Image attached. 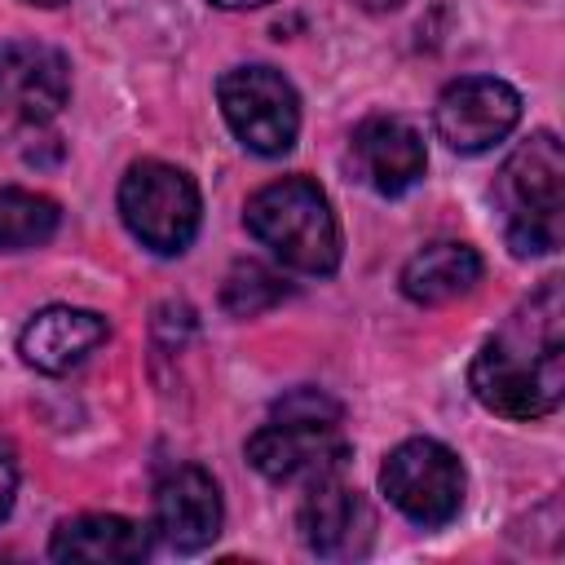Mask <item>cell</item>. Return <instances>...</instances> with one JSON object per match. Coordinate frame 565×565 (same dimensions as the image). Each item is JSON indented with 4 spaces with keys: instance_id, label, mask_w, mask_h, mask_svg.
Segmentation results:
<instances>
[{
    "instance_id": "6da1fadb",
    "label": "cell",
    "mask_w": 565,
    "mask_h": 565,
    "mask_svg": "<svg viewBox=\"0 0 565 565\" xmlns=\"http://www.w3.org/2000/svg\"><path fill=\"white\" fill-rule=\"evenodd\" d=\"M468 384L472 397L503 419H539L561 406L565 397L561 278H543V287L481 344Z\"/></svg>"
},
{
    "instance_id": "7a4b0ae2",
    "label": "cell",
    "mask_w": 565,
    "mask_h": 565,
    "mask_svg": "<svg viewBox=\"0 0 565 565\" xmlns=\"http://www.w3.org/2000/svg\"><path fill=\"white\" fill-rule=\"evenodd\" d=\"M494 203L503 212V238L512 256H547L565 238V150L556 132H534L521 141L499 177Z\"/></svg>"
},
{
    "instance_id": "3957f363",
    "label": "cell",
    "mask_w": 565,
    "mask_h": 565,
    "mask_svg": "<svg viewBox=\"0 0 565 565\" xmlns=\"http://www.w3.org/2000/svg\"><path fill=\"white\" fill-rule=\"evenodd\" d=\"M252 238L269 247L287 269L300 274H331L340 265V225L327 194L309 177L269 181L247 199L243 212Z\"/></svg>"
},
{
    "instance_id": "277c9868",
    "label": "cell",
    "mask_w": 565,
    "mask_h": 565,
    "mask_svg": "<svg viewBox=\"0 0 565 565\" xmlns=\"http://www.w3.org/2000/svg\"><path fill=\"white\" fill-rule=\"evenodd\" d=\"M199 212H203L199 207V185L190 181V172H181L172 163L141 159L119 181L124 225L132 230V238H141L159 256H177L194 243Z\"/></svg>"
},
{
    "instance_id": "5b68a950",
    "label": "cell",
    "mask_w": 565,
    "mask_h": 565,
    "mask_svg": "<svg viewBox=\"0 0 565 565\" xmlns=\"http://www.w3.org/2000/svg\"><path fill=\"white\" fill-rule=\"evenodd\" d=\"M230 132L256 154H287L300 132V97L274 66H234L216 84Z\"/></svg>"
},
{
    "instance_id": "8992f818",
    "label": "cell",
    "mask_w": 565,
    "mask_h": 565,
    "mask_svg": "<svg viewBox=\"0 0 565 565\" xmlns=\"http://www.w3.org/2000/svg\"><path fill=\"white\" fill-rule=\"evenodd\" d=\"M380 486L388 503L415 525H446L463 508V463L450 446L433 437H411L388 450L380 468Z\"/></svg>"
},
{
    "instance_id": "52a82bcc",
    "label": "cell",
    "mask_w": 565,
    "mask_h": 565,
    "mask_svg": "<svg viewBox=\"0 0 565 565\" xmlns=\"http://www.w3.org/2000/svg\"><path fill=\"white\" fill-rule=\"evenodd\" d=\"M247 463L278 486H313L335 477L349 463V441L340 433V419H300V415H274L265 428L247 437Z\"/></svg>"
},
{
    "instance_id": "ba28073f",
    "label": "cell",
    "mask_w": 565,
    "mask_h": 565,
    "mask_svg": "<svg viewBox=\"0 0 565 565\" xmlns=\"http://www.w3.org/2000/svg\"><path fill=\"white\" fill-rule=\"evenodd\" d=\"M521 119V93L494 75H463L441 88L433 106L437 137L459 154H481Z\"/></svg>"
},
{
    "instance_id": "9c48e42d",
    "label": "cell",
    "mask_w": 565,
    "mask_h": 565,
    "mask_svg": "<svg viewBox=\"0 0 565 565\" xmlns=\"http://www.w3.org/2000/svg\"><path fill=\"white\" fill-rule=\"evenodd\" d=\"M221 490L199 463H181L154 486V530L172 552H203L221 534Z\"/></svg>"
},
{
    "instance_id": "30bf717a",
    "label": "cell",
    "mask_w": 565,
    "mask_h": 565,
    "mask_svg": "<svg viewBox=\"0 0 565 565\" xmlns=\"http://www.w3.org/2000/svg\"><path fill=\"white\" fill-rule=\"evenodd\" d=\"M300 539L322 561H353L375 539V512L358 490L340 486L335 477L313 481L300 503Z\"/></svg>"
},
{
    "instance_id": "8fae6325",
    "label": "cell",
    "mask_w": 565,
    "mask_h": 565,
    "mask_svg": "<svg viewBox=\"0 0 565 565\" xmlns=\"http://www.w3.org/2000/svg\"><path fill=\"white\" fill-rule=\"evenodd\" d=\"M71 66L57 49L18 40L0 49V106L26 124H44L66 106Z\"/></svg>"
},
{
    "instance_id": "7c38bea8",
    "label": "cell",
    "mask_w": 565,
    "mask_h": 565,
    "mask_svg": "<svg viewBox=\"0 0 565 565\" xmlns=\"http://www.w3.org/2000/svg\"><path fill=\"white\" fill-rule=\"evenodd\" d=\"M353 159H358V172L366 177V185L380 194H406L428 168L424 137L397 115L362 119L353 128Z\"/></svg>"
},
{
    "instance_id": "4fadbf2b",
    "label": "cell",
    "mask_w": 565,
    "mask_h": 565,
    "mask_svg": "<svg viewBox=\"0 0 565 565\" xmlns=\"http://www.w3.org/2000/svg\"><path fill=\"white\" fill-rule=\"evenodd\" d=\"M106 335H110V327H106L102 313H93V309H71V305H53V309H40V313L22 327L18 353H22L35 371L62 375V371H71L75 362H84Z\"/></svg>"
},
{
    "instance_id": "5bb4252c",
    "label": "cell",
    "mask_w": 565,
    "mask_h": 565,
    "mask_svg": "<svg viewBox=\"0 0 565 565\" xmlns=\"http://www.w3.org/2000/svg\"><path fill=\"white\" fill-rule=\"evenodd\" d=\"M146 552H150V534L137 521L110 516V512H88V516L62 521L49 543V556L66 561V565H132Z\"/></svg>"
},
{
    "instance_id": "9a60e30c",
    "label": "cell",
    "mask_w": 565,
    "mask_h": 565,
    "mask_svg": "<svg viewBox=\"0 0 565 565\" xmlns=\"http://www.w3.org/2000/svg\"><path fill=\"white\" fill-rule=\"evenodd\" d=\"M481 278V256L477 247L468 243H455V238H441V243H428L419 247L406 265H402V296L415 300V305H446L463 291H472Z\"/></svg>"
},
{
    "instance_id": "2e32d148",
    "label": "cell",
    "mask_w": 565,
    "mask_h": 565,
    "mask_svg": "<svg viewBox=\"0 0 565 565\" xmlns=\"http://www.w3.org/2000/svg\"><path fill=\"white\" fill-rule=\"evenodd\" d=\"M62 212L53 199L18 185H0V252H26L53 238Z\"/></svg>"
},
{
    "instance_id": "e0dca14e",
    "label": "cell",
    "mask_w": 565,
    "mask_h": 565,
    "mask_svg": "<svg viewBox=\"0 0 565 565\" xmlns=\"http://www.w3.org/2000/svg\"><path fill=\"white\" fill-rule=\"evenodd\" d=\"M287 296H291L287 278L274 274V269L260 265V260H238V265L225 274V287H221V305H225V313H234V318H256V313L282 305Z\"/></svg>"
},
{
    "instance_id": "ac0fdd59",
    "label": "cell",
    "mask_w": 565,
    "mask_h": 565,
    "mask_svg": "<svg viewBox=\"0 0 565 565\" xmlns=\"http://www.w3.org/2000/svg\"><path fill=\"white\" fill-rule=\"evenodd\" d=\"M13 494H18V463H13L9 450H0V521L13 508Z\"/></svg>"
},
{
    "instance_id": "d6986e66",
    "label": "cell",
    "mask_w": 565,
    "mask_h": 565,
    "mask_svg": "<svg viewBox=\"0 0 565 565\" xmlns=\"http://www.w3.org/2000/svg\"><path fill=\"white\" fill-rule=\"evenodd\" d=\"M362 9H371V13H388V9H397L402 0H358Z\"/></svg>"
},
{
    "instance_id": "ffe728a7",
    "label": "cell",
    "mask_w": 565,
    "mask_h": 565,
    "mask_svg": "<svg viewBox=\"0 0 565 565\" xmlns=\"http://www.w3.org/2000/svg\"><path fill=\"white\" fill-rule=\"evenodd\" d=\"M216 9H256V4H269V0H212Z\"/></svg>"
},
{
    "instance_id": "44dd1931",
    "label": "cell",
    "mask_w": 565,
    "mask_h": 565,
    "mask_svg": "<svg viewBox=\"0 0 565 565\" xmlns=\"http://www.w3.org/2000/svg\"><path fill=\"white\" fill-rule=\"evenodd\" d=\"M26 4H40V9H53V4H62V0H26Z\"/></svg>"
}]
</instances>
